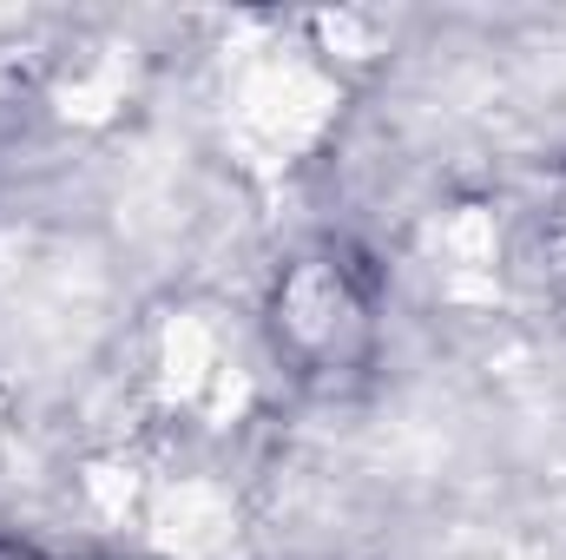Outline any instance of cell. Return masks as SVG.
Listing matches in <instances>:
<instances>
[{
	"label": "cell",
	"instance_id": "cell-1",
	"mask_svg": "<svg viewBox=\"0 0 566 560\" xmlns=\"http://www.w3.org/2000/svg\"><path fill=\"white\" fill-rule=\"evenodd\" d=\"M0 560H33V554H0Z\"/></svg>",
	"mask_w": 566,
	"mask_h": 560
}]
</instances>
